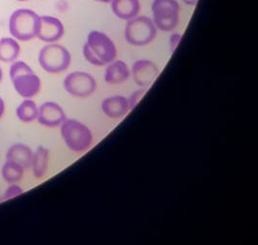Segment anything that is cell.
<instances>
[{
	"mask_svg": "<svg viewBox=\"0 0 258 245\" xmlns=\"http://www.w3.org/2000/svg\"><path fill=\"white\" fill-rule=\"evenodd\" d=\"M83 57L94 66H105L116 59L117 48L105 32L91 31L83 46Z\"/></svg>",
	"mask_w": 258,
	"mask_h": 245,
	"instance_id": "obj_1",
	"label": "cell"
},
{
	"mask_svg": "<svg viewBox=\"0 0 258 245\" xmlns=\"http://www.w3.org/2000/svg\"><path fill=\"white\" fill-rule=\"evenodd\" d=\"M62 139L71 152L82 153L93 143V134L85 124L77 119H65L60 125Z\"/></svg>",
	"mask_w": 258,
	"mask_h": 245,
	"instance_id": "obj_2",
	"label": "cell"
},
{
	"mask_svg": "<svg viewBox=\"0 0 258 245\" xmlns=\"http://www.w3.org/2000/svg\"><path fill=\"white\" fill-rule=\"evenodd\" d=\"M10 77L16 91L24 98L34 97L40 92L42 82L31 67L24 61H16L10 68Z\"/></svg>",
	"mask_w": 258,
	"mask_h": 245,
	"instance_id": "obj_3",
	"label": "cell"
},
{
	"mask_svg": "<svg viewBox=\"0 0 258 245\" xmlns=\"http://www.w3.org/2000/svg\"><path fill=\"white\" fill-rule=\"evenodd\" d=\"M40 17L29 9H20L14 12L9 21V30L17 40L27 42L37 37Z\"/></svg>",
	"mask_w": 258,
	"mask_h": 245,
	"instance_id": "obj_4",
	"label": "cell"
},
{
	"mask_svg": "<svg viewBox=\"0 0 258 245\" xmlns=\"http://www.w3.org/2000/svg\"><path fill=\"white\" fill-rule=\"evenodd\" d=\"M158 29L151 18L140 16L128 21L125 27V39L132 46L142 47L152 43Z\"/></svg>",
	"mask_w": 258,
	"mask_h": 245,
	"instance_id": "obj_5",
	"label": "cell"
},
{
	"mask_svg": "<svg viewBox=\"0 0 258 245\" xmlns=\"http://www.w3.org/2000/svg\"><path fill=\"white\" fill-rule=\"evenodd\" d=\"M151 8L153 23L158 30L170 32L176 28L180 15L177 0H154Z\"/></svg>",
	"mask_w": 258,
	"mask_h": 245,
	"instance_id": "obj_6",
	"label": "cell"
},
{
	"mask_svg": "<svg viewBox=\"0 0 258 245\" xmlns=\"http://www.w3.org/2000/svg\"><path fill=\"white\" fill-rule=\"evenodd\" d=\"M39 63L49 74H59L67 70L71 65L70 52L58 44H49L39 53Z\"/></svg>",
	"mask_w": 258,
	"mask_h": 245,
	"instance_id": "obj_7",
	"label": "cell"
},
{
	"mask_svg": "<svg viewBox=\"0 0 258 245\" xmlns=\"http://www.w3.org/2000/svg\"><path fill=\"white\" fill-rule=\"evenodd\" d=\"M63 86L68 93L78 98H86L97 90V82L94 77L83 71H76L67 75Z\"/></svg>",
	"mask_w": 258,
	"mask_h": 245,
	"instance_id": "obj_8",
	"label": "cell"
},
{
	"mask_svg": "<svg viewBox=\"0 0 258 245\" xmlns=\"http://www.w3.org/2000/svg\"><path fill=\"white\" fill-rule=\"evenodd\" d=\"M131 75L139 86L148 87L159 77L160 69L151 60L140 59L133 64Z\"/></svg>",
	"mask_w": 258,
	"mask_h": 245,
	"instance_id": "obj_9",
	"label": "cell"
},
{
	"mask_svg": "<svg viewBox=\"0 0 258 245\" xmlns=\"http://www.w3.org/2000/svg\"><path fill=\"white\" fill-rule=\"evenodd\" d=\"M65 32L64 25L57 18L51 16L40 17L39 30L37 37L47 43H54L59 41Z\"/></svg>",
	"mask_w": 258,
	"mask_h": 245,
	"instance_id": "obj_10",
	"label": "cell"
},
{
	"mask_svg": "<svg viewBox=\"0 0 258 245\" xmlns=\"http://www.w3.org/2000/svg\"><path fill=\"white\" fill-rule=\"evenodd\" d=\"M38 122L46 127L60 126L66 119V114L61 106L55 102H46L39 107Z\"/></svg>",
	"mask_w": 258,
	"mask_h": 245,
	"instance_id": "obj_11",
	"label": "cell"
},
{
	"mask_svg": "<svg viewBox=\"0 0 258 245\" xmlns=\"http://www.w3.org/2000/svg\"><path fill=\"white\" fill-rule=\"evenodd\" d=\"M102 111L106 117L111 119H120L125 117L130 111L128 98L123 95H113L102 101Z\"/></svg>",
	"mask_w": 258,
	"mask_h": 245,
	"instance_id": "obj_12",
	"label": "cell"
},
{
	"mask_svg": "<svg viewBox=\"0 0 258 245\" xmlns=\"http://www.w3.org/2000/svg\"><path fill=\"white\" fill-rule=\"evenodd\" d=\"M131 70L123 60H113L107 64L105 73V82L108 84H120L129 80Z\"/></svg>",
	"mask_w": 258,
	"mask_h": 245,
	"instance_id": "obj_13",
	"label": "cell"
},
{
	"mask_svg": "<svg viewBox=\"0 0 258 245\" xmlns=\"http://www.w3.org/2000/svg\"><path fill=\"white\" fill-rule=\"evenodd\" d=\"M111 9L119 19L129 21L139 15L141 3L140 0H111Z\"/></svg>",
	"mask_w": 258,
	"mask_h": 245,
	"instance_id": "obj_14",
	"label": "cell"
},
{
	"mask_svg": "<svg viewBox=\"0 0 258 245\" xmlns=\"http://www.w3.org/2000/svg\"><path fill=\"white\" fill-rule=\"evenodd\" d=\"M32 150L24 143H16L8 150L6 153V161H12L24 167V170L28 169L33 158Z\"/></svg>",
	"mask_w": 258,
	"mask_h": 245,
	"instance_id": "obj_15",
	"label": "cell"
},
{
	"mask_svg": "<svg viewBox=\"0 0 258 245\" xmlns=\"http://www.w3.org/2000/svg\"><path fill=\"white\" fill-rule=\"evenodd\" d=\"M49 162V151L40 145L36 149L32 158V171L36 178H43L47 175Z\"/></svg>",
	"mask_w": 258,
	"mask_h": 245,
	"instance_id": "obj_16",
	"label": "cell"
},
{
	"mask_svg": "<svg viewBox=\"0 0 258 245\" xmlns=\"http://www.w3.org/2000/svg\"><path fill=\"white\" fill-rule=\"evenodd\" d=\"M21 47L13 38H2L0 40V60L3 62H13L18 59Z\"/></svg>",
	"mask_w": 258,
	"mask_h": 245,
	"instance_id": "obj_17",
	"label": "cell"
},
{
	"mask_svg": "<svg viewBox=\"0 0 258 245\" xmlns=\"http://www.w3.org/2000/svg\"><path fill=\"white\" fill-rule=\"evenodd\" d=\"M2 176L4 180L10 184L16 183L23 179L24 175V167L19 164L15 163L12 161H6L3 165L2 170Z\"/></svg>",
	"mask_w": 258,
	"mask_h": 245,
	"instance_id": "obj_18",
	"label": "cell"
},
{
	"mask_svg": "<svg viewBox=\"0 0 258 245\" xmlns=\"http://www.w3.org/2000/svg\"><path fill=\"white\" fill-rule=\"evenodd\" d=\"M38 112L39 108L36 105L35 102L30 99H26L18 107L17 117L21 121L28 123L37 119Z\"/></svg>",
	"mask_w": 258,
	"mask_h": 245,
	"instance_id": "obj_19",
	"label": "cell"
},
{
	"mask_svg": "<svg viewBox=\"0 0 258 245\" xmlns=\"http://www.w3.org/2000/svg\"><path fill=\"white\" fill-rule=\"evenodd\" d=\"M23 192H24V190H23L22 187H20L19 185H16L15 183H13L11 186H9L6 189V191H5L4 194L2 195V198H0V202H3V201H6V200H10V199L18 197V196H20L21 194H23Z\"/></svg>",
	"mask_w": 258,
	"mask_h": 245,
	"instance_id": "obj_20",
	"label": "cell"
},
{
	"mask_svg": "<svg viewBox=\"0 0 258 245\" xmlns=\"http://www.w3.org/2000/svg\"><path fill=\"white\" fill-rule=\"evenodd\" d=\"M144 94H145L144 89H139L131 94V96L128 98L131 110H134L137 106L139 105V103L141 102V98L144 96Z\"/></svg>",
	"mask_w": 258,
	"mask_h": 245,
	"instance_id": "obj_21",
	"label": "cell"
},
{
	"mask_svg": "<svg viewBox=\"0 0 258 245\" xmlns=\"http://www.w3.org/2000/svg\"><path fill=\"white\" fill-rule=\"evenodd\" d=\"M182 39V35L179 34V33H173L172 35L170 36V39H169V47H170V51L171 53L175 51L178 44L180 43Z\"/></svg>",
	"mask_w": 258,
	"mask_h": 245,
	"instance_id": "obj_22",
	"label": "cell"
},
{
	"mask_svg": "<svg viewBox=\"0 0 258 245\" xmlns=\"http://www.w3.org/2000/svg\"><path fill=\"white\" fill-rule=\"evenodd\" d=\"M4 112H5V104L2 100V98H0V118L3 116Z\"/></svg>",
	"mask_w": 258,
	"mask_h": 245,
	"instance_id": "obj_23",
	"label": "cell"
},
{
	"mask_svg": "<svg viewBox=\"0 0 258 245\" xmlns=\"http://www.w3.org/2000/svg\"><path fill=\"white\" fill-rule=\"evenodd\" d=\"M181 1H183L185 4L189 5V6H195L199 2V0H181Z\"/></svg>",
	"mask_w": 258,
	"mask_h": 245,
	"instance_id": "obj_24",
	"label": "cell"
},
{
	"mask_svg": "<svg viewBox=\"0 0 258 245\" xmlns=\"http://www.w3.org/2000/svg\"><path fill=\"white\" fill-rule=\"evenodd\" d=\"M94 1L102 2V3H109V2H111V0H94Z\"/></svg>",
	"mask_w": 258,
	"mask_h": 245,
	"instance_id": "obj_25",
	"label": "cell"
},
{
	"mask_svg": "<svg viewBox=\"0 0 258 245\" xmlns=\"http://www.w3.org/2000/svg\"><path fill=\"white\" fill-rule=\"evenodd\" d=\"M2 78H3V72H2V69L0 67V82L2 81Z\"/></svg>",
	"mask_w": 258,
	"mask_h": 245,
	"instance_id": "obj_26",
	"label": "cell"
},
{
	"mask_svg": "<svg viewBox=\"0 0 258 245\" xmlns=\"http://www.w3.org/2000/svg\"><path fill=\"white\" fill-rule=\"evenodd\" d=\"M19 1H26V0H19Z\"/></svg>",
	"mask_w": 258,
	"mask_h": 245,
	"instance_id": "obj_27",
	"label": "cell"
}]
</instances>
